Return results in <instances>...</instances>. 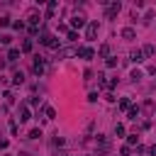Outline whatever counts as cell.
Masks as SVG:
<instances>
[{
	"label": "cell",
	"mask_w": 156,
	"mask_h": 156,
	"mask_svg": "<svg viewBox=\"0 0 156 156\" xmlns=\"http://www.w3.org/2000/svg\"><path fill=\"white\" fill-rule=\"evenodd\" d=\"M76 56H80V58H93L95 56V49L93 46H78V54Z\"/></svg>",
	"instance_id": "8"
},
{
	"label": "cell",
	"mask_w": 156,
	"mask_h": 156,
	"mask_svg": "<svg viewBox=\"0 0 156 156\" xmlns=\"http://www.w3.org/2000/svg\"><path fill=\"white\" fill-rule=\"evenodd\" d=\"M119 34H122V39H124V41H132V39H136V32H134V27H124Z\"/></svg>",
	"instance_id": "11"
},
{
	"label": "cell",
	"mask_w": 156,
	"mask_h": 156,
	"mask_svg": "<svg viewBox=\"0 0 156 156\" xmlns=\"http://www.w3.org/2000/svg\"><path fill=\"white\" fill-rule=\"evenodd\" d=\"M105 66H107V68H117V56H110V58H105Z\"/></svg>",
	"instance_id": "25"
},
{
	"label": "cell",
	"mask_w": 156,
	"mask_h": 156,
	"mask_svg": "<svg viewBox=\"0 0 156 156\" xmlns=\"http://www.w3.org/2000/svg\"><path fill=\"white\" fill-rule=\"evenodd\" d=\"M32 68H34V73H37V76H41V73L46 71V63H44V58H41V56H34V66H32Z\"/></svg>",
	"instance_id": "9"
},
{
	"label": "cell",
	"mask_w": 156,
	"mask_h": 156,
	"mask_svg": "<svg viewBox=\"0 0 156 156\" xmlns=\"http://www.w3.org/2000/svg\"><path fill=\"white\" fill-rule=\"evenodd\" d=\"M139 115H141V110H139V107H132V110L127 112V119H132V122H136V119H139Z\"/></svg>",
	"instance_id": "20"
},
{
	"label": "cell",
	"mask_w": 156,
	"mask_h": 156,
	"mask_svg": "<svg viewBox=\"0 0 156 156\" xmlns=\"http://www.w3.org/2000/svg\"><path fill=\"white\" fill-rule=\"evenodd\" d=\"M5 102H7V105H12V102H15V95H12V93H10V90H7V93H5Z\"/></svg>",
	"instance_id": "33"
},
{
	"label": "cell",
	"mask_w": 156,
	"mask_h": 156,
	"mask_svg": "<svg viewBox=\"0 0 156 156\" xmlns=\"http://www.w3.org/2000/svg\"><path fill=\"white\" fill-rule=\"evenodd\" d=\"M115 136H127V129H124V124H122V122H117V124H115Z\"/></svg>",
	"instance_id": "22"
},
{
	"label": "cell",
	"mask_w": 156,
	"mask_h": 156,
	"mask_svg": "<svg viewBox=\"0 0 156 156\" xmlns=\"http://www.w3.org/2000/svg\"><path fill=\"white\" fill-rule=\"evenodd\" d=\"M100 5L105 7V20H115L117 12L122 10V2L119 0H100Z\"/></svg>",
	"instance_id": "1"
},
{
	"label": "cell",
	"mask_w": 156,
	"mask_h": 156,
	"mask_svg": "<svg viewBox=\"0 0 156 156\" xmlns=\"http://www.w3.org/2000/svg\"><path fill=\"white\" fill-rule=\"evenodd\" d=\"M39 22H41V15H39L37 10H29V12H27V24H29V27H39Z\"/></svg>",
	"instance_id": "6"
},
{
	"label": "cell",
	"mask_w": 156,
	"mask_h": 156,
	"mask_svg": "<svg viewBox=\"0 0 156 156\" xmlns=\"http://www.w3.org/2000/svg\"><path fill=\"white\" fill-rule=\"evenodd\" d=\"M132 107H134V105H132V100H129V98H122V100H119V110H124V112H129Z\"/></svg>",
	"instance_id": "19"
},
{
	"label": "cell",
	"mask_w": 156,
	"mask_h": 156,
	"mask_svg": "<svg viewBox=\"0 0 156 156\" xmlns=\"http://www.w3.org/2000/svg\"><path fill=\"white\" fill-rule=\"evenodd\" d=\"M83 27H88V20H85L83 12H76V15L71 17V29L76 32V29H83Z\"/></svg>",
	"instance_id": "4"
},
{
	"label": "cell",
	"mask_w": 156,
	"mask_h": 156,
	"mask_svg": "<svg viewBox=\"0 0 156 156\" xmlns=\"http://www.w3.org/2000/svg\"><path fill=\"white\" fill-rule=\"evenodd\" d=\"M66 39H68V41H78V32H73V29H68V34H66Z\"/></svg>",
	"instance_id": "27"
},
{
	"label": "cell",
	"mask_w": 156,
	"mask_h": 156,
	"mask_svg": "<svg viewBox=\"0 0 156 156\" xmlns=\"http://www.w3.org/2000/svg\"><path fill=\"white\" fill-rule=\"evenodd\" d=\"M136 154H139V156H144V154H149V149H146L144 144H139V146H136Z\"/></svg>",
	"instance_id": "34"
},
{
	"label": "cell",
	"mask_w": 156,
	"mask_h": 156,
	"mask_svg": "<svg viewBox=\"0 0 156 156\" xmlns=\"http://www.w3.org/2000/svg\"><path fill=\"white\" fill-rule=\"evenodd\" d=\"M27 119H32V112H29L27 105H22V110H20V122H27Z\"/></svg>",
	"instance_id": "17"
},
{
	"label": "cell",
	"mask_w": 156,
	"mask_h": 156,
	"mask_svg": "<svg viewBox=\"0 0 156 156\" xmlns=\"http://www.w3.org/2000/svg\"><path fill=\"white\" fill-rule=\"evenodd\" d=\"M10 41H12V37H10V34H2V41H0V44H10Z\"/></svg>",
	"instance_id": "38"
},
{
	"label": "cell",
	"mask_w": 156,
	"mask_h": 156,
	"mask_svg": "<svg viewBox=\"0 0 156 156\" xmlns=\"http://www.w3.org/2000/svg\"><path fill=\"white\" fill-rule=\"evenodd\" d=\"M12 27H15V29H20V32H22V29H24V27H27V24H24V22H22V20H17V22H12Z\"/></svg>",
	"instance_id": "32"
},
{
	"label": "cell",
	"mask_w": 156,
	"mask_h": 156,
	"mask_svg": "<svg viewBox=\"0 0 156 156\" xmlns=\"http://www.w3.org/2000/svg\"><path fill=\"white\" fill-rule=\"evenodd\" d=\"M20 54H22V49H10V51H7V61L15 63V61L20 58Z\"/></svg>",
	"instance_id": "16"
},
{
	"label": "cell",
	"mask_w": 156,
	"mask_h": 156,
	"mask_svg": "<svg viewBox=\"0 0 156 156\" xmlns=\"http://www.w3.org/2000/svg\"><path fill=\"white\" fill-rule=\"evenodd\" d=\"M119 156H134V149H132V146H127V144H124V146H122V149H119Z\"/></svg>",
	"instance_id": "24"
},
{
	"label": "cell",
	"mask_w": 156,
	"mask_h": 156,
	"mask_svg": "<svg viewBox=\"0 0 156 156\" xmlns=\"http://www.w3.org/2000/svg\"><path fill=\"white\" fill-rule=\"evenodd\" d=\"M141 78H144V73H141V71H139V68H134V71H132V73H129V80H132V83H139V80H141Z\"/></svg>",
	"instance_id": "18"
},
{
	"label": "cell",
	"mask_w": 156,
	"mask_h": 156,
	"mask_svg": "<svg viewBox=\"0 0 156 156\" xmlns=\"http://www.w3.org/2000/svg\"><path fill=\"white\" fill-rule=\"evenodd\" d=\"M39 44H44V46H49V49H54V51H58V49H61L58 37H56V34H49L46 29H41V32H39Z\"/></svg>",
	"instance_id": "2"
},
{
	"label": "cell",
	"mask_w": 156,
	"mask_h": 156,
	"mask_svg": "<svg viewBox=\"0 0 156 156\" xmlns=\"http://www.w3.org/2000/svg\"><path fill=\"white\" fill-rule=\"evenodd\" d=\"M141 54H144V58H151V56L156 54V46H154V44H144V46H141Z\"/></svg>",
	"instance_id": "12"
},
{
	"label": "cell",
	"mask_w": 156,
	"mask_h": 156,
	"mask_svg": "<svg viewBox=\"0 0 156 156\" xmlns=\"http://www.w3.org/2000/svg\"><path fill=\"white\" fill-rule=\"evenodd\" d=\"M83 76H85V80H90V78H93V76H95V73H93V71H90V68H85V71H83Z\"/></svg>",
	"instance_id": "36"
},
{
	"label": "cell",
	"mask_w": 156,
	"mask_h": 156,
	"mask_svg": "<svg viewBox=\"0 0 156 156\" xmlns=\"http://www.w3.org/2000/svg\"><path fill=\"white\" fill-rule=\"evenodd\" d=\"M149 154H151V156H156V144H154V146L149 149Z\"/></svg>",
	"instance_id": "40"
},
{
	"label": "cell",
	"mask_w": 156,
	"mask_h": 156,
	"mask_svg": "<svg viewBox=\"0 0 156 156\" xmlns=\"http://www.w3.org/2000/svg\"><path fill=\"white\" fill-rule=\"evenodd\" d=\"M129 61H134V63H141V61H144V54H141V49H134V51L129 54Z\"/></svg>",
	"instance_id": "14"
},
{
	"label": "cell",
	"mask_w": 156,
	"mask_h": 156,
	"mask_svg": "<svg viewBox=\"0 0 156 156\" xmlns=\"http://www.w3.org/2000/svg\"><path fill=\"white\" fill-rule=\"evenodd\" d=\"M32 46H34L32 39H24V41H22V51H32Z\"/></svg>",
	"instance_id": "28"
},
{
	"label": "cell",
	"mask_w": 156,
	"mask_h": 156,
	"mask_svg": "<svg viewBox=\"0 0 156 156\" xmlns=\"http://www.w3.org/2000/svg\"><path fill=\"white\" fill-rule=\"evenodd\" d=\"M12 83H15V85H22V83H24V73H22V71H17V73L12 76Z\"/></svg>",
	"instance_id": "23"
},
{
	"label": "cell",
	"mask_w": 156,
	"mask_h": 156,
	"mask_svg": "<svg viewBox=\"0 0 156 156\" xmlns=\"http://www.w3.org/2000/svg\"><path fill=\"white\" fill-rule=\"evenodd\" d=\"M149 127H151V119L144 117V119H141V129H149Z\"/></svg>",
	"instance_id": "37"
},
{
	"label": "cell",
	"mask_w": 156,
	"mask_h": 156,
	"mask_svg": "<svg viewBox=\"0 0 156 156\" xmlns=\"http://www.w3.org/2000/svg\"><path fill=\"white\" fill-rule=\"evenodd\" d=\"M2 156H12V154H2Z\"/></svg>",
	"instance_id": "42"
},
{
	"label": "cell",
	"mask_w": 156,
	"mask_h": 156,
	"mask_svg": "<svg viewBox=\"0 0 156 156\" xmlns=\"http://www.w3.org/2000/svg\"><path fill=\"white\" fill-rule=\"evenodd\" d=\"M88 102H98V93H95V90L88 93Z\"/></svg>",
	"instance_id": "35"
},
{
	"label": "cell",
	"mask_w": 156,
	"mask_h": 156,
	"mask_svg": "<svg viewBox=\"0 0 156 156\" xmlns=\"http://www.w3.org/2000/svg\"><path fill=\"white\" fill-rule=\"evenodd\" d=\"M95 144H98V156H105V154L110 151V139H107L105 134H98V136H95Z\"/></svg>",
	"instance_id": "3"
},
{
	"label": "cell",
	"mask_w": 156,
	"mask_h": 156,
	"mask_svg": "<svg viewBox=\"0 0 156 156\" xmlns=\"http://www.w3.org/2000/svg\"><path fill=\"white\" fill-rule=\"evenodd\" d=\"M151 20H154V12H151V10H149V12H146V15H144V20H141V22H144V24H149V22H151Z\"/></svg>",
	"instance_id": "30"
},
{
	"label": "cell",
	"mask_w": 156,
	"mask_h": 156,
	"mask_svg": "<svg viewBox=\"0 0 156 156\" xmlns=\"http://www.w3.org/2000/svg\"><path fill=\"white\" fill-rule=\"evenodd\" d=\"M41 136V129H32L29 134H27V139H39Z\"/></svg>",
	"instance_id": "29"
},
{
	"label": "cell",
	"mask_w": 156,
	"mask_h": 156,
	"mask_svg": "<svg viewBox=\"0 0 156 156\" xmlns=\"http://www.w3.org/2000/svg\"><path fill=\"white\" fill-rule=\"evenodd\" d=\"M54 156H68L66 151H54Z\"/></svg>",
	"instance_id": "39"
},
{
	"label": "cell",
	"mask_w": 156,
	"mask_h": 156,
	"mask_svg": "<svg viewBox=\"0 0 156 156\" xmlns=\"http://www.w3.org/2000/svg\"><path fill=\"white\" fill-rule=\"evenodd\" d=\"M63 144H66V139H63V136H58V134H56V136H54V141H51V146H63Z\"/></svg>",
	"instance_id": "26"
},
{
	"label": "cell",
	"mask_w": 156,
	"mask_h": 156,
	"mask_svg": "<svg viewBox=\"0 0 156 156\" xmlns=\"http://www.w3.org/2000/svg\"><path fill=\"white\" fill-rule=\"evenodd\" d=\"M139 110H141V112H146V117H151V115L156 112V105H154V100H144Z\"/></svg>",
	"instance_id": "10"
},
{
	"label": "cell",
	"mask_w": 156,
	"mask_h": 156,
	"mask_svg": "<svg viewBox=\"0 0 156 156\" xmlns=\"http://www.w3.org/2000/svg\"><path fill=\"white\" fill-rule=\"evenodd\" d=\"M98 32H100V24H98V22H88V27H85V39L93 41V39L98 37Z\"/></svg>",
	"instance_id": "5"
},
{
	"label": "cell",
	"mask_w": 156,
	"mask_h": 156,
	"mask_svg": "<svg viewBox=\"0 0 156 156\" xmlns=\"http://www.w3.org/2000/svg\"><path fill=\"white\" fill-rule=\"evenodd\" d=\"M76 54H78V49H76V46H61V49L56 51V56H58V58H68V56H76Z\"/></svg>",
	"instance_id": "7"
},
{
	"label": "cell",
	"mask_w": 156,
	"mask_h": 156,
	"mask_svg": "<svg viewBox=\"0 0 156 156\" xmlns=\"http://www.w3.org/2000/svg\"><path fill=\"white\" fill-rule=\"evenodd\" d=\"M139 134H127V146H139Z\"/></svg>",
	"instance_id": "21"
},
{
	"label": "cell",
	"mask_w": 156,
	"mask_h": 156,
	"mask_svg": "<svg viewBox=\"0 0 156 156\" xmlns=\"http://www.w3.org/2000/svg\"><path fill=\"white\" fill-rule=\"evenodd\" d=\"M41 115H44V119H54V117H56V110H54L51 105H44V110H41Z\"/></svg>",
	"instance_id": "15"
},
{
	"label": "cell",
	"mask_w": 156,
	"mask_h": 156,
	"mask_svg": "<svg viewBox=\"0 0 156 156\" xmlns=\"http://www.w3.org/2000/svg\"><path fill=\"white\" fill-rule=\"evenodd\" d=\"M22 156H32V154H22Z\"/></svg>",
	"instance_id": "41"
},
{
	"label": "cell",
	"mask_w": 156,
	"mask_h": 156,
	"mask_svg": "<svg viewBox=\"0 0 156 156\" xmlns=\"http://www.w3.org/2000/svg\"><path fill=\"white\" fill-rule=\"evenodd\" d=\"M0 27H10V17H7V15L0 17Z\"/></svg>",
	"instance_id": "31"
},
{
	"label": "cell",
	"mask_w": 156,
	"mask_h": 156,
	"mask_svg": "<svg viewBox=\"0 0 156 156\" xmlns=\"http://www.w3.org/2000/svg\"><path fill=\"white\" fill-rule=\"evenodd\" d=\"M98 56H100V58H110V56H112V54H110V44H100Z\"/></svg>",
	"instance_id": "13"
}]
</instances>
